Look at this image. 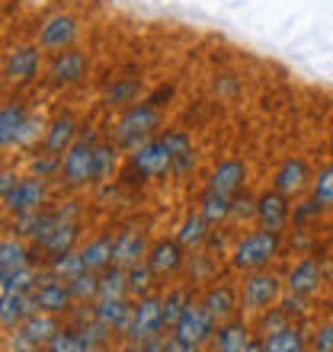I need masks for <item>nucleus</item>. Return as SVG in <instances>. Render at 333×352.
Listing matches in <instances>:
<instances>
[{
  "mask_svg": "<svg viewBox=\"0 0 333 352\" xmlns=\"http://www.w3.org/2000/svg\"><path fill=\"white\" fill-rule=\"evenodd\" d=\"M279 250H282V234L259 228V231L244 234L241 241L234 243L231 263L234 269H244V272H259L276 260Z\"/></svg>",
  "mask_w": 333,
  "mask_h": 352,
  "instance_id": "nucleus-1",
  "label": "nucleus"
},
{
  "mask_svg": "<svg viewBox=\"0 0 333 352\" xmlns=\"http://www.w3.org/2000/svg\"><path fill=\"white\" fill-rule=\"evenodd\" d=\"M160 129V109L158 106H151L148 100L144 102H135V106H129V109L119 116V122H116V144L119 148H141L144 141L158 138L154 131Z\"/></svg>",
  "mask_w": 333,
  "mask_h": 352,
  "instance_id": "nucleus-2",
  "label": "nucleus"
},
{
  "mask_svg": "<svg viewBox=\"0 0 333 352\" xmlns=\"http://www.w3.org/2000/svg\"><path fill=\"white\" fill-rule=\"evenodd\" d=\"M166 320H164V295H144L135 298V311H131V324L125 333V343H151L164 336Z\"/></svg>",
  "mask_w": 333,
  "mask_h": 352,
  "instance_id": "nucleus-3",
  "label": "nucleus"
},
{
  "mask_svg": "<svg viewBox=\"0 0 333 352\" xmlns=\"http://www.w3.org/2000/svg\"><path fill=\"white\" fill-rule=\"evenodd\" d=\"M58 330H61L58 314L36 311L10 333V352H45V346L55 340Z\"/></svg>",
  "mask_w": 333,
  "mask_h": 352,
  "instance_id": "nucleus-4",
  "label": "nucleus"
},
{
  "mask_svg": "<svg viewBox=\"0 0 333 352\" xmlns=\"http://www.w3.org/2000/svg\"><path fill=\"white\" fill-rule=\"evenodd\" d=\"M96 135L87 129H80V138L65 157H61V183L71 186V189H80V186L93 183V154H96Z\"/></svg>",
  "mask_w": 333,
  "mask_h": 352,
  "instance_id": "nucleus-5",
  "label": "nucleus"
},
{
  "mask_svg": "<svg viewBox=\"0 0 333 352\" xmlns=\"http://www.w3.org/2000/svg\"><path fill=\"white\" fill-rule=\"evenodd\" d=\"M215 320L212 314L202 307V301H193V305L183 311V317L176 320L173 327V340H180L183 346H193V349H199V346L212 343L215 340Z\"/></svg>",
  "mask_w": 333,
  "mask_h": 352,
  "instance_id": "nucleus-6",
  "label": "nucleus"
},
{
  "mask_svg": "<svg viewBox=\"0 0 333 352\" xmlns=\"http://www.w3.org/2000/svg\"><path fill=\"white\" fill-rule=\"evenodd\" d=\"M77 36H80V26L71 13H55V16L42 19V26L36 32V45L48 55H58V52H67L74 48Z\"/></svg>",
  "mask_w": 333,
  "mask_h": 352,
  "instance_id": "nucleus-7",
  "label": "nucleus"
},
{
  "mask_svg": "<svg viewBox=\"0 0 333 352\" xmlns=\"http://www.w3.org/2000/svg\"><path fill=\"white\" fill-rule=\"evenodd\" d=\"M129 164L138 170L144 179H158V176H166L173 170V157H170V148H166L164 135L144 141L141 148H135L129 154Z\"/></svg>",
  "mask_w": 333,
  "mask_h": 352,
  "instance_id": "nucleus-8",
  "label": "nucleus"
},
{
  "mask_svg": "<svg viewBox=\"0 0 333 352\" xmlns=\"http://www.w3.org/2000/svg\"><path fill=\"white\" fill-rule=\"evenodd\" d=\"M279 292H282V282H279L272 272L259 269V272H250L244 278V288H241V305L244 311H266L279 301Z\"/></svg>",
  "mask_w": 333,
  "mask_h": 352,
  "instance_id": "nucleus-9",
  "label": "nucleus"
},
{
  "mask_svg": "<svg viewBox=\"0 0 333 352\" xmlns=\"http://www.w3.org/2000/svg\"><path fill=\"white\" fill-rule=\"evenodd\" d=\"M32 298H36V307L45 311V314H67V311H74V305H77L71 285H67L65 278L52 276V272H42Z\"/></svg>",
  "mask_w": 333,
  "mask_h": 352,
  "instance_id": "nucleus-10",
  "label": "nucleus"
},
{
  "mask_svg": "<svg viewBox=\"0 0 333 352\" xmlns=\"http://www.w3.org/2000/svg\"><path fill=\"white\" fill-rule=\"evenodd\" d=\"M39 71H42V48L39 45H17L7 52V61H3L7 84L26 87L39 77Z\"/></svg>",
  "mask_w": 333,
  "mask_h": 352,
  "instance_id": "nucleus-11",
  "label": "nucleus"
},
{
  "mask_svg": "<svg viewBox=\"0 0 333 352\" xmlns=\"http://www.w3.org/2000/svg\"><path fill=\"white\" fill-rule=\"evenodd\" d=\"M90 71V58L77 52V48H67V52H58L52 55V65H48V84L55 87H71L80 84Z\"/></svg>",
  "mask_w": 333,
  "mask_h": 352,
  "instance_id": "nucleus-12",
  "label": "nucleus"
},
{
  "mask_svg": "<svg viewBox=\"0 0 333 352\" xmlns=\"http://www.w3.org/2000/svg\"><path fill=\"white\" fill-rule=\"evenodd\" d=\"M45 205V179L39 176H29V179H19V186L10 195H3V208L10 214H26V212H42Z\"/></svg>",
  "mask_w": 333,
  "mask_h": 352,
  "instance_id": "nucleus-13",
  "label": "nucleus"
},
{
  "mask_svg": "<svg viewBox=\"0 0 333 352\" xmlns=\"http://www.w3.org/2000/svg\"><path fill=\"white\" fill-rule=\"evenodd\" d=\"M257 221L259 228H266V231H276L282 234L286 231V224L292 221V208H288V199L276 189H266V192L257 199Z\"/></svg>",
  "mask_w": 333,
  "mask_h": 352,
  "instance_id": "nucleus-14",
  "label": "nucleus"
},
{
  "mask_svg": "<svg viewBox=\"0 0 333 352\" xmlns=\"http://www.w3.org/2000/svg\"><path fill=\"white\" fill-rule=\"evenodd\" d=\"M311 183H314V179H311V170H308V164L301 157H288L286 164L276 170V176H272V189L282 192L286 199L301 195Z\"/></svg>",
  "mask_w": 333,
  "mask_h": 352,
  "instance_id": "nucleus-15",
  "label": "nucleus"
},
{
  "mask_svg": "<svg viewBox=\"0 0 333 352\" xmlns=\"http://www.w3.org/2000/svg\"><path fill=\"white\" fill-rule=\"evenodd\" d=\"M321 282H324V263L314 260V256H305V260L298 263V266H292V272H288L286 285L292 295H301V298H311L321 288Z\"/></svg>",
  "mask_w": 333,
  "mask_h": 352,
  "instance_id": "nucleus-16",
  "label": "nucleus"
},
{
  "mask_svg": "<svg viewBox=\"0 0 333 352\" xmlns=\"http://www.w3.org/2000/svg\"><path fill=\"white\" fill-rule=\"evenodd\" d=\"M186 247L180 241H158L154 247H151V253H148V266L154 269V276H176L180 269L186 266Z\"/></svg>",
  "mask_w": 333,
  "mask_h": 352,
  "instance_id": "nucleus-17",
  "label": "nucleus"
},
{
  "mask_svg": "<svg viewBox=\"0 0 333 352\" xmlns=\"http://www.w3.org/2000/svg\"><path fill=\"white\" fill-rule=\"evenodd\" d=\"M77 138H80V125H77L74 116H58L52 125L45 129V141H42V148L52 151V154H58V157H65L67 151L77 144Z\"/></svg>",
  "mask_w": 333,
  "mask_h": 352,
  "instance_id": "nucleus-18",
  "label": "nucleus"
},
{
  "mask_svg": "<svg viewBox=\"0 0 333 352\" xmlns=\"http://www.w3.org/2000/svg\"><path fill=\"white\" fill-rule=\"evenodd\" d=\"M164 141H166V148H170V157H173V170H170V173L180 176V179L193 173L195 151H193V138H189V131L170 129V131H164Z\"/></svg>",
  "mask_w": 333,
  "mask_h": 352,
  "instance_id": "nucleus-19",
  "label": "nucleus"
},
{
  "mask_svg": "<svg viewBox=\"0 0 333 352\" xmlns=\"http://www.w3.org/2000/svg\"><path fill=\"white\" fill-rule=\"evenodd\" d=\"M131 311H135V301H129V298H109V301H96V320L109 327L116 336H125V333H129Z\"/></svg>",
  "mask_w": 333,
  "mask_h": 352,
  "instance_id": "nucleus-20",
  "label": "nucleus"
},
{
  "mask_svg": "<svg viewBox=\"0 0 333 352\" xmlns=\"http://www.w3.org/2000/svg\"><path fill=\"white\" fill-rule=\"evenodd\" d=\"M148 253H151V247H148V237L141 231H122L119 237H116V266H122V269H131V266H138V263H144L148 260Z\"/></svg>",
  "mask_w": 333,
  "mask_h": 352,
  "instance_id": "nucleus-21",
  "label": "nucleus"
},
{
  "mask_svg": "<svg viewBox=\"0 0 333 352\" xmlns=\"http://www.w3.org/2000/svg\"><path fill=\"white\" fill-rule=\"evenodd\" d=\"M26 119H29V112H26V102L23 100H7L3 102V109H0V148L3 151L17 148L19 131H23Z\"/></svg>",
  "mask_w": 333,
  "mask_h": 352,
  "instance_id": "nucleus-22",
  "label": "nucleus"
},
{
  "mask_svg": "<svg viewBox=\"0 0 333 352\" xmlns=\"http://www.w3.org/2000/svg\"><path fill=\"white\" fill-rule=\"evenodd\" d=\"M244 183H247V164H244V160H224V164L215 167L212 179H208V189L234 199V195L244 189Z\"/></svg>",
  "mask_w": 333,
  "mask_h": 352,
  "instance_id": "nucleus-23",
  "label": "nucleus"
},
{
  "mask_svg": "<svg viewBox=\"0 0 333 352\" xmlns=\"http://www.w3.org/2000/svg\"><path fill=\"white\" fill-rule=\"evenodd\" d=\"M202 307L212 314L215 324L222 327V324H228V320H234V311H237V295H234L231 285H212V288H205Z\"/></svg>",
  "mask_w": 333,
  "mask_h": 352,
  "instance_id": "nucleus-24",
  "label": "nucleus"
},
{
  "mask_svg": "<svg viewBox=\"0 0 333 352\" xmlns=\"http://www.w3.org/2000/svg\"><path fill=\"white\" fill-rule=\"evenodd\" d=\"M36 298L32 295H0V327L13 333L29 314H36Z\"/></svg>",
  "mask_w": 333,
  "mask_h": 352,
  "instance_id": "nucleus-25",
  "label": "nucleus"
},
{
  "mask_svg": "<svg viewBox=\"0 0 333 352\" xmlns=\"http://www.w3.org/2000/svg\"><path fill=\"white\" fill-rule=\"evenodd\" d=\"M80 256H83L87 272H103V269H109L112 260H116V234H100L96 241H90L83 247Z\"/></svg>",
  "mask_w": 333,
  "mask_h": 352,
  "instance_id": "nucleus-26",
  "label": "nucleus"
},
{
  "mask_svg": "<svg viewBox=\"0 0 333 352\" xmlns=\"http://www.w3.org/2000/svg\"><path fill=\"white\" fill-rule=\"evenodd\" d=\"M250 327L244 320H228V324L218 327V333H215V352H247L250 346Z\"/></svg>",
  "mask_w": 333,
  "mask_h": 352,
  "instance_id": "nucleus-27",
  "label": "nucleus"
},
{
  "mask_svg": "<svg viewBox=\"0 0 333 352\" xmlns=\"http://www.w3.org/2000/svg\"><path fill=\"white\" fill-rule=\"evenodd\" d=\"M77 241H80V224L77 221H61L52 231V237H48L42 247H36V250H42L52 260V256H61V253H71L77 250Z\"/></svg>",
  "mask_w": 333,
  "mask_h": 352,
  "instance_id": "nucleus-28",
  "label": "nucleus"
},
{
  "mask_svg": "<svg viewBox=\"0 0 333 352\" xmlns=\"http://www.w3.org/2000/svg\"><path fill=\"white\" fill-rule=\"evenodd\" d=\"M308 333L301 324H288L266 336V352H308Z\"/></svg>",
  "mask_w": 333,
  "mask_h": 352,
  "instance_id": "nucleus-29",
  "label": "nucleus"
},
{
  "mask_svg": "<svg viewBox=\"0 0 333 352\" xmlns=\"http://www.w3.org/2000/svg\"><path fill=\"white\" fill-rule=\"evenodd\" d=\"M39 278H42V272H39L32 263L17 269V272H3V276H0V295H32L39 285Z\"/></svg>",
  "mask_w": 333,
  "mask_h": 352,
  "instance_id": "nucleus-30",
  "label": "nucleus"
},
{
  "mask_svg": "<svg viewBox=\"0 0 333 352\" xmlns=\"http://www.w3.org/2000/svg\"><path fill=\"white\" fill-rule=\"evenodd\" d=\"M29 263H32V250L26 247V241L23 237H3V243H0V276L17 272Z\"/></svg>",
  "mask_w": 333,
  "mask_h": 352,
  "instance_id": "nucleus-31",
  "label": "nucleus"
},
{
  "mask_svg": "<svg viewBox=\"0 0 333 352\" xmlns=\"http://www.w3.org/2000/svg\"><path fill=\"white\" fill-rule=\"evenodd\" d=\"M138 96H141V80H135V77H122V80H116V84L106 90L103 102H106L109 109H129V106L141 102Z\"/></svg>",
  "mask_w": 333,
  "mask_h": 352,
  "instance_id": "nucleus-32",
  "label": "nucleus"
},
{
  "mask_svg": "<svg viewBox=\"0 0 333 352\" xmlns=\"http://www.w3.org/2000/svg\"><path fill=\"white\" fill-rule=\"evenodd\" d=\"M116 170H119V144H116V141L96 144V154H93V183L112 179Z\"/></svg>",
  "mask_w": 333,
  "mask_h": 352,
  "instance_id": "nucleus-33",
  "label": "nucleus"
},
{
  "mask_svg": "<svg viewBox=\"0 0 333 352\" xmlns=\"http://www.w3.org/2000/svg\"><path fill=\"white\" fill-rule=\"evenodd\" d=\"M231 205H234L231 195H222V192H215V189H205L202 199H199V212H202V218L208 224H222V221L231 218Z\"/></svg>",
  "mask_w": 333,
  "mask_h": 352,
  "instance_id": "nucleus-34",
  "label": "nucleus"
},
{
  "mask_svg": "<svg viewBox=\"0 0 333 352\" xmlns=\"http://www.w3.org/2000/svg\"><path fill=\"white\" fill-rule=\"evenodd\" d=\"M109 298H129V269L116 266V263L100 272V298L96 301H109Z\"/></svg>",
  "mask_w": 333,
  "mask_h": 352,
  "instance_id": "nucleus-35",
  "label": "nucleus"
},
{
  "mask_svg": "<svg viewBox=\"0 0 333 352\" xmlns=\"http://www.w3.org/2000/svg\"><path fill=\"white\" fill-rule=\"evenodd\" d=\"M208 228H212V224L202 218V212H199V214H186L183 224H180V231H176V241L183 243L186 250H195V247H202V243L208 241V234H212Z\"/></svg>",
  "mask_w": 333,
  "mask_h": 352,
  "instance_id": "nucleus-36",
  "label": "nucleus"
},
{
  "mask_svg": "<svg viewBox=\"0 0 333 352\" xmlns=\"http://www.w3.org/2000/svg\"><path fill=\"white\" fill-rule=\"evenodd\" d=\"M45 269L52 272V276L65 278V282H71V278H77L80 272H87V266H83V256L80 250H71V253H61V256H52V260L45 263Z\"/></svg>",
  "mask_w": 333,
  "mask_h": 352,
  "instance_id": "nucleus-37",
  "label": "nucleus"
},
{
  "mask_svg": "<svg viewBox=\"0 0 333 352\" xmlns=\"http://www.w3.org/2000/svg\"><path fill=\"white\" fill-rule=\"evenodd\" d=\"M193 305V295H189V288H170L164 295V320H166V327L173 330L176 327V320L183 317V311Z\"/></svg>",
  "mask_w": 333,
  "mask_h": 352,
  "instance_id": "nucleus-38",
  "label": "nucleus"
},
{
  "mask_svg": "<svg viewBox=\"0 0 333 352\" xmlns=\"http://www.w3.org/2000/svg\"><path fill=\"white\" fill-rule=\"evenodd\" d=\"M67 285H71V292H74L77 305L96 301V298H100V272H80V276L71 278Z\"/></svg>",
  "mask_w": 333,
  "mask_h": 352,
  "instance_id": "nucleus-39",
  "label": "nucleus"
},
{
  "mask_svg": "<svg viewBox=\"0 0 333 352\" xmlns=\"http://www.w3.org/2000/svg\"><path fill=\"white\" fill-rule=\"evenodd\" d=\"M154 269L148 266V260L138 263V266H131L129 269V295L131 298H144L151 295V288H154Z\"/></svg>",
  "mask_w": 333,
  "mask_h": 352,
  "instance_id": "nucleus-40",
  "label": "nucleus"
},
{
  "mask_svg": "<svg viewBox=\"0 0 333 352\" xmlns=\"http://www.w3.org/2000/svg\"><path fill=\"white\" fill-rule=\"evenodd\" d=\"M288 324H295V320L286 314L282 305H272V307H266V311H259V333L263 336L276 333V330H282V327H288Z\"/></svg>",
  "mask_w": 333,
  "mask_h": 352,
  "instance_id": "nucleus-41",
  "label": "nucleus"
},
{
  "mask_svg": "<svg viewBox=\"0 0 333 352\" xmlns=\"http://www.w3.org/2000/svg\"><path fill=\"white\" fill-rule=\"evenodd\" d=\"M29 167H32V176H39V179H48V176L61 173V157H58V154H52V151L42 148L39 154H32Z\"/></svg>",
  "mask_w": 333,
  "mask_h": 352,
  "instance_id": "nucleus-42",
  "label": "nucleus"
},
{
  "mask_svg": "<svg viewBox=\"0 0 333 352\" xmlns=\"http://www.w3.org/2000/svg\"><path fill=\"white\" fill-rule=\"evenodd\" d=\"M311 195H314L324 208H333V164L314 176V183H311Z\"/></svg>",
  "mask_w": 333,
  "mask_h": 352,
  "instance_id": "nucleus-43",
  "label": "nucleus"
},
{
  "mask_svg": "<svg viewBox=\"0 0 333 352\" xmlns=\"http://www.w3.org/2000/svg\"><path fill=\"white\" fill-rule=\"evenodd\" d=\"M39 218H42V212L13 214V224H10V231H13V237H23V241L32 243V237H36V228H39Z\"/></svg>",
  "mask_w": 333,
  "mask_h": 352,
  "instance_id": "nucleus-44",
  "label": "nucleus"
},
{
  "mask_svg": "<svg viewBox=\"0 0 333 352\" xmlns=\"http://www.w3.org/2000/svg\"><path fill=\"white\" fill-rule=\"evenodd\" d=\"M321 214H324V205H321L314 195H311V199H305L301 205H295V212H292V221H295V228H308V224L317 221Z\"/></svg>",
  "mask_w": 333,
  "mask_h": 352,
  "instance_id": "nucleus-45",
  "label": "nucleus"
},
{
  "mask_svg": "<svg viewBox=\"0 0 333 352\" xmlns=\"http://www.w3.org/2000/svg\"><path fill=\"white\" fill-rule=\"evenodd\" d=\"M189 272H193V282H205V278L215 276V263L208 253H195L189 256Z\"/></svg>",
  "mask_w": 333,
  "mask_h": 352,
  "instance_id": "nucleus-46",
  "label": "nucleus"
},
{
  "mask_svg": "<svg viewBox=\"0 0 333 352\" xmlns=\"http://www.w3.org/2000/svg\"><path fill=\"white\" fill-rule=\"evenodd\" d=\"M231 218H237V221H253V218H257V199H250L247 192H244V195H234Z\"/></svg>",
  "mask_w": 333,
  "mask_h": 352,
  "instance_id": "nucleus-47",
  "label": "nucleus"
},
{
  "mask_svg": "<svg viewBox=\"0 0 333 352\" xmlns=\"http://www.w3.org/2000/svg\"><path fill=\"white\" fill-rule=\"evenodd\" d=\"M311 352H333V324H321L311 333Z\"/></svg>",
  "mask_w": 333,
  "mask_h": 352,
  "instance_id": "nucleus-48",
  "label": "nucleus"
},
{
  "mask_svg": "<svg viewBox=\"0 0 333 352\" xmlns=\"http://www.w3.org/2000/svg\"><path fill=\"white\" fill-rule=\"evenodd\" d=\"M42 135V119H36V116H29L26 125H23V131H19V141H17V148H29L32 141Z\"/></svg>",
  "mask_w": 333,
  "mask_h": 352,
  "instance_id": "nucleus-49",
  "label": "nucleus"
},
{
  "mask_svg": "<svg viewBox=\"0 0 333 352\" xmlns=\"http://www.w3.org/2000/svg\"><path fill=\"white\" fill-rule=\"evenodd\" d=\"M282 307H286V314L292 317V320H301V317L308 314V298L292 295V292H288V298L282 301Z\"/></svg>",
  "mask_w": 333,
  "mask_h": 352,
  "instance_id": "nucleus-50",
  "label": "nucleus"
},
{
  "mask_svg": "<svg viewBox=\"0 0 333 352\" xmlns=\"http://www.w3.org/2000/svg\"><path fill=\"white\" fill-rule=\"evenodd\" d=\"M170 100H173V87H170V84H160L158 90L148 96V102H151V106H158V109H160V106H166Z\"/></svg>",
  "mask_w": 333,
  "mask_h": 352,
  "instance_id": "nucleus-51",
  "label": "nucleus"
},
{
  "mask_svg": "<svg viewBox=\"0 0 333 352\" xmlns=\"http://www.w3.org/2000/svg\"><path fill=\"white\" fill-rule=\"evenodd\" d=\"M17 186H19V176L10 173V170H3V173H0V199H3V195H10Z\"/></svg>",
  "mask_w": 333,
  "mask_h": 352,
  "instance_id": "nucleus-52",
  "label": "nucleus"
},
{
  "mask_svg": "<svg viewBox=\"0 0 333 352\" xmlns=\"http://www.w3.org/2000/svg\"><path fill=\"white\" fill-rule=\"evenodd\" d=\"M144 352H170V340L158 336V340H151V343H144Z\"/></svg>",
  "mask_w": 333,
  "mask_h": 352,
  "instance_id": "nucleus-53",
  "label": "nucleus"
},
{
  "mask_svg": "<svg viewBox=\"0 0 333 352\" xmlns=\"http://www.w3.org/2000/svg\"><path fill=\"white\" fill-rule=\"evenodd\" d=\"M247 352H266V336H263V333H253V336H250Z\"/></svg>",
  "mask_w": 333,
  "mask_h": 352,
  "instance_id": "nucleus-54",
  "label": "nucleus"
},
{
  "mask_svg": "<svg viewBox=\"0 0 333 352\" xmlns=\"http://www.w3.org/2000/svg\"><path fill=\"white\" fill-rule=\"evenodd\" d=\"M170 352H195V349H193V346H183L180 340H173V336H170Z\"/></svg>",
  "mask_w": 333,
  "mask_h": 352,
  "instance_id": "nucleus-55",
  "label": "nucleus"
},
{
  "mask_svg": "<svg viewBox=\"0 0 333 352\" xmlns=\"http://www.w3.org/2000/svg\"><path fill=\"white\" fill-rule=\"evenodd\" d=\"M122 352H144V346H138V343H125V349Z\"/></svg>",
  "mask_w": 333,
  "mask_h": 352,
  "instance_id": "nucleus-56",
  "label": "nucleus"
}]
</instances>
